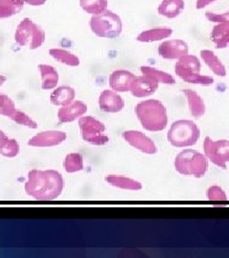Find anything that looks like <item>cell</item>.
I'll use <instances>...</instances> for the list:
<instances>
[{
	"label": "cell",
	"mask_w": 229,
	"mask_h": 258,
	"mask_svg": "<svg viewBox=\"0 0 229 258\" xmlns=\"http://www.w3.org/2000/svg\"><path fill=\"white\" fill-rule=\"evenodd\" d=\"M184 6L183 0H164L158 8V13L166 19H175L181 15Z\"/></svg>",
	"instance_id": "ac0fdd59"
},
{
	"label": "cell",
	"mask_w": 229,
	"mask_h": 258,
	"mask_svg": "<svg viewBox=\"0 0 229 258\" xmlns=\"http://www.w3.org/2000/svg\"><path fill=\"white\" fill-rule=\"evenodd\" d=\"M62 175L55 170L33 169L28 174L26 194L36 200L49 201L57 198L63 190Z\"/></svg>",
	"instance_id": "6da1fadb"
},
{
	"label": "cell",
	"mask_w": 229,
	"mask_h": 258,
	"mask_svg": "<svg viewBox=\"0 0 229 258\" xmlns=\"http://www.w3.org/2000/svg\"><path fill=\"white\" fill-rule=\"evenodd\" d=\"M23 3L12 0H0V19H8L17 14L23 8Z\"/></svg>",
	"instance_id": "83f0119b"
},
{
	"label": "cell",
	"mask_w": 229,
	"mask_h": 258,
	"mask_svg": "<svg viewBox=\"0 0 229 258\" xmlns=\"http://www.w3.org/2000/svg\"><path fill=\"white\" fill-rule=\"evenodd\" d=\"M217 0H197V4H196V8L198 10H202L205 8L206 6L210 5L211 3L215 2Z\"/></svg>",
	"instance_id": "836d02e7"
},
{
	"label": "cell",
	"mask_w": 229,
	"mask_h": 258,
	"mask_svg": "<svg viewBox=\"0 0 229 258\" xmlns=\"http://www.w3.org/2000/svg\"><path fill=\"white\" fill-rule=\"evenodd\" d=\"M159 55L165 59H180L188 54V45L182 39H170L159 46Z\"/></svg>",
	"instance_id": "4fadbf2b"
},
{
	"label": "cell",
	"mask_w": 229,
	"mask_h": 258,
	"mask_svg": "<svg viewBox=\"0 0 229 258\" xmlns=\"http://www.w3.org/2000/svg\"><path fill=\"white\" fill-rule=\"evenodd\" d=\"M172 33L171 28H153L140 33L137 37V40L140 42H154L170 37Z\"/></svg>",
	"instance_id": "44dd1931"
},
{
	"label": "cell",
	"mask_w": 229,
	"mask_h": 258,
	"mask_svg": "<svg viewBox=\"0 0 229 258\" xmlns=\"http://www.w3.org/2000/svg\"><path fill=\"white\" fill-rule=\"evenodd\" d=\"M99 105L103 112L118 113L123 109L124 101L115 91L104 90L99 98Z\"/></svg>",
	"instance_id": "e0dca14e"
},
{
	"label": "cell",
	"mask_w": 229,
	"mask_h": 258,
	"mask_svg": "<svg viewBox=\"0 0 229 258\" xmlns=\"http://www.w3.org/2000/svg\"><path fill=\"white\" fill-rule=\"evenodd\" d=\"M174 166L182 175L201 178L207 172L208 161L202 153L193 149H185L176 157Z\"/></svg>",
	"instance_id": "3957f363"
},
{
	"label": "cell",
	"mask_w": 229,
	"mask_h": 258,
	"mask_svg": "<svg viewBox=\"0 0 229 258\" xmlns=\"http://www.w3.org/2000/svg\"><path fill=\"white\" fill-rule=\"evenodd\" d=\"M19 143L16 140L9 138V137L5 141V143L0 148V154H2L3 156L8 157V158L17 156L19 154Z\"/></svg>",
	"instance_id": "4dcf8cb0"
},
{
	"label": "cell",
	"mask_w": 229,
	"mask_h": 258,
	"mask_svg": "<svg viewBox=\"0 0 229 258\" xmlns=\"http://www.w3.org/2000/svg\"><path fill=\"white\" fill-rule=\"evenodd\" d=\"M82 137L85 142L94 146H103L109 138L105 134V125L90 116H83L79 120Z\"/></svg>",
	"instance_id": "ba28073f"
},
{
	"label": "cell",
	"mask_w": 229,
	"mask_h": 258,
	"mask_svg": "<svg viewBox=\"0 0 229 258\" xmlns=\"http://www.w3.org/2000/svg\"><path fill=\"white\" fill-rule=\"evenodd\" d=\"M200 137V129L191 120H180L172 123L167 139L175 148L194 146Z\"/></svg>",
	"instance_id": "5b68a950"
},
{
	"label": "cell",
	"mask_w": 229,
	"mask_h": 258,
	"mask_svg": "<svg viewBox=\"0 0 229 258\" xmlns=\"http://www.w3.org/2000/svg\"><path fill=\"white\" fill-rule=\"evenodd\" d=\"M205 18L211 22L218 23L212 29L211 38L218 49L229 45V12L224 14H216L207 12Z\"/></svg>",
	"instance_id": "9c48e42d"
},
{
	"label": "cell",
	"mask_w": 229,
	"mask_h": 258,
	"mask_svg": "<svg viewBox=\"0 0 229 258\" xmlns=\"http://www.w3.org/2000/svg\"><path fill=\"white\" fill-rule=\"evenodd\" d=\"M8 139V137L0 130V148L3 146V144L5 143V141Z\"/></svg>",
	"instance_id": "d590c367"
},
{
	"label": "cell",
	"mask_w": 229,
	"mask_h": 258,
	"mask_svg": "<svg viewBox=\"0 0 229 258\" xmlns=\"http://www.w3.org/2000/svg\"><path fill=\"white\" fill-rule=\"evenodd\" d=\"M24 3H27L31 6H41L45 3L47 0H23Z\"/></svg>",
	"instance_id": "e575fe53"
},
{
	"label": "cell",
	"mask_w": 229,
	"mask_h": 258,
	"mask_svg": "<svg viewBox=\"0 0 229 258\" xmlns=\"http://www.w3.org/2000/svg\"><path fill=\"white\" fill-rule=\"evenodd\" d=\"M207 197L210 201L214 202H222V201H226L227 197L226 194L222 190V188L219 185H212L208 188L207 191Z\"/></svg>",
	"instance_id": "d6a6232c"
},
{
	"label": "cell",
	"mask_w": 229,
	"mask_h": 258,
	"mask_svg": "<svg viewBox=\"0 0 229 258\" xmlns=\"http://www.w3.org/2000/svg\"><path fill=\"white\" fill-rule=\"evenodd\" d=\"M106 182L113 186L127 190H140L142 185L134 179H130L124 176L109 175L106 177Z\"/></svg>",
	"instance_id": "cb8c5ba5"
},
{
	"label": "cell",
	"mask_w": 229,
	"mask_h": 258,
	"mask_svg": "<svg viewBox=\"0 0 229 258\" xmlns=\"http://www.w3.org/2000/svg\"><path fill=\"white\" fill-rule=\"evenodd\" d=\"M91 31L98 37L116 38L122 32V21L119 16L111 11H104L90 19Z\"/></svg>",
	"instance_id": "8992f818"
},
{
	"label": "cell",
	"mask_w": 229,
	"mask_h": 258,
	"mask_svg": "<svg viewBox=\"0 0 229 258\" xmlns=\"http://www.w3.org/2000/svg\"><path fill=\"white\" fill-rule=\"evenodd\" d=\"M5 82H6V78H5L4 76H1V75H0V87L4 84Z\"/></svg>",
	"instance_id": "8d00e7d4"
},
{
	"label": "cell",
	"mask_w": 229,
	"mask_h": 258,
	"mask_svg": "<svg viewBox=\"0 0 229 258\" xmlns=\"http://www.w3.org/2000/svg\"><path fill=\"white\" fill-rule=\"evenodd\" d=\"M135 112L145 130L158 132L164 130L167 125V111L165 105L158 100H147L137 103Z\"/></svg>",
	"instance_id": "7a4b0ae2"
},
{
	"label": "cell",
	"mask_w": 229,
	"mask_h": 258,
	"mask_svg": "<svg viewBox=\"0 0 229 258\" xmlns=\"http://www.w3.org/2000/svg\"><path fill=\"white\" fill-rule=\"evenodd\" d=\"M38 69L41 74L42 89L51 90L54 89L58 83V74L55 68L51 65H38Z\"/></svg>",
	"instance_id": "7402d4cb"
},
{
	"label": "cell",
	"mask_w": 229,
	"mask_h": 258,
	"mask_svg": "<svg viewBox=\"0 0 229 258\" xmlns=\"http://www.w3.org/2000/svg\"><path fill=\"white\" fill-rule=\"evenodd\" d=\"M80 5L82 9L93 16L100 15L106 11L108 7L107 0H80Z\"/></svg>",
	"instance_id": "4316f807"
},
{
	"label": "cell",
	"mask_w": 229,
	"mask_h": 258,
	"mask_svg": "<svg viewBox=\"0 0 229 258\" xmlns=\"http://www.w3.org/2000/svg\"><path fill=\"white\" fill-rule=\"evenodd\" d=\"M123 138L131 147L145 154H155L157 152L155 143L142 132L136 130H128L123 133Z\"/></svg>",
	"instance_id": "8fae6325"
},
{
	"label": "cell",
	"mask_w": 229,
	"mask_h": 258,
	"mask_svg": "<svg viewBox=\"0 0 229 258\" xmlns=\"http://www.w3.org/2000/svg\"><path fill=\"white\" fill-rule=\"evenodd\" d=\"M75 92L70 86H60L51 94L50 100L54 105L65 106L73 102Z\"/></svg>",
	"instance_id": "ffe728a7"
},
{
	"label": "cell",
	"mask_w": 229,
	"mask_h": 258,
	"mask_svg": "<svg viewBox=\"0 0 229 258\" xmlns=\"http://www.w3.org/2000/svg\"><path fill=\"white\" fill-rule=\"evenodd\" d=\"M135 79L136 76L130 71L119 69L111 74L109 84L115 92H128Z\"/></svg>",
	"instance_id": "9a60e30c"
},
{
	"label": "cell",
	"mask_w": 229,
	"mask_h": 258,
	"mask_svg": "<svg viewBox=\"0 0 229 258\" xmlns=\"http://www.w3.org/2000/svg\"><path fill=\"white\" fill-rule=\"evenodd\" d=\"M87 112V105L81 101H73L68 105L62 106L57 113L60 123L72 122L78 118H82Z\"/></svg>",
	"instance_id": "5bb4252c"
},
{
	"label": "cell",
	"mask_w": 229,
	"mask_h": 258,
	"mask_svg": "<svg viewBox=\"0 0 229 258\" xmlns=\"http://www.w3.org/2000/svg\"><path fill=\"white\" fill-rule=\"evenodd\" d=\"M12 1H15V2H19V3H23V4H24V1H23V0H12Z\"/></svg>",
	"instance_id": "74e56055"
},
{
	"label": "cell",
	"mask_w": 229,
	"mask_h": 258,
	"mask_svg": "<svg viewBox=\"0 0 229 258\" xmlns=\"http://www.w3.org/2000/svg\"><path fill=\"white\" fill-rule=\"evenodd\" d=\"M175 72L180 79L186 83L204 86H208L214 83L211 77L201 75V62L196 55L187 54L182 56L175 65Z\"/></svg>",
	"instance_id": "277c9868"
},
{
	"label": "cell",
	"mask_w": 229,
	"mask_h": 258,
	"mask_svg": "<svg viewBox=\"0 0 229 258\" xmlns=\"http://www.w3.org/2000/svg\"><path fill=\"white\" fill-rule=\"evenodd\" d=\"M45 38V32L30 19H23L15 34L16 42L20 46H28L31 50L42 46Z\"/></svg>",
	"instance_id": "52a82bcc"
},
{
	"label": "cell",
	"mask_w": 229,
	"mask_h": 258,
	"mask_svg": "<svg viewBox=\"0 0 229 258\" xmlns=\"http://www.w3.org/2000/svg\"><path fill=\"white\" fill-rule=\"evenodd\" d=\"M201 57L214 74L219 77H224L226 75L224 65L221 63L220 58L214 54V52L210 50H202L201 51Z\"/></svg>",
	"instance_id": "603a6c76"
},
{
	"label": "cell",
	"mask_w": 229,
	"mask_h": 258,
	"mask_svg": "<svg viewBox=\"0 0 229 258\" xmlns=\"http://www.w3.org/2000/svg\"><path fill=\"white\" fill-rule=\"evenodd\" d=\"M183 92L186 96L191 115L195 119L202 118L205 113V104L202 97L191 89H184Z\"/></svg>",
	"instance_id": "d6986e66"
},
{
	"label": "cell",
	"mask_w": 229,
	"mask_h": 258,
	"mask_svg": "<svg viewBox=\"0 0 229 258\" xmlns=\"http://www.w3.org/2000/svg\"><path fill=\"white\" fill-rule=\"evenodd\" d=\"M10 118L14 120L15 122L20 124V125H24V126L29 127V128H37V122L33 120V119H31L27 114H25L22 111L16 109V111L12 114V116Z\"/></svg>",
	"instance_id": "f546056e"
},
{
	"label": "cell",
	"mask_w": 229,
	"mask_h": 258,
	"mask_svg": "<svg viewBox=\"0 0 229 258\" xmlns=\"http://www.w3.org/2000/svg\"><path fill=\"white\" fill-rule=\"evenodd\" d=\"M49 54L56 61L71 67L79 66L81 63L80 58L77 55H73L69 51H66L64 49H50Z\"/></svg>",
	"instance_id": "d4e9b609"
},
{
	"label": "cell",
	"mask_w": 229,
	"mask_h": 258,
	"mask_svg": "<svg viewBox=\"0 0 229 258\" xmlns=\"http://www.w3.org/2000/svg\"><path fill=\"white\" fill-rule=\"evenodd\" d=\"M64 169L68 173H74L83 170L84 167L83 158L80 153H70L64 160Z\"/></svg>",
	"instance_id": "f1b7e54d"
},
{
	"label": "cell",
	"mask_w": 229,
	"mask_h": 258,
	"mask_svg": "<svg viewBox=\"0 0 229 258\" xmlns=\"http://www.w3.org/2000/svg\"><path fill=\"white\" fill-rule=\"evenodd\" d=\"M159 83L146 76L136 78L131 85L130 92L136 98H145L156 92Z\"/></svg>",
	"instance_id": "2e32d148"
},
{
	"label": "cell",
	"mask_w": 229,
	"mask_h": 258,
	"mask_svg": "<svg viewBox=\"0 0 229 258\" xmlns=\"http://www.w3.org/2000/svg\"><path fill=\"white\" fill-rule=\"evenodd\" d=\"M203 150L206 158L220 168H226L229 162V141H212L209 137L204 139Z\"/></svg>",
	"instance_id": "30bf717a"
},
{
	"label": "cell",
	"mask_w": 229,
	"mask_h": 258,
	"mask_svg": "<svg viewBox=\"0 0 229 258\" xmlns=\"http://www.w3.org/2000/svg\"><path fill=\"white\" fill-rule=\"evenodd\" d=\"M16 111V105L13 100L7 95L0 93V115L11 117Z\"/></svg>",
	"instance_id": "1f68e13d"
},
{
	"label": "cell",
	"mask_w": 229,
	"mask_h": 258,
	"mask_svg": "<svg viewBox=\"0 0 229 258\" xmlns=\"http://www.w3.org/2000/svg\"><path fill=\"white\" fill-rule=\"evenodd\" d=\"M67 139V135L62 131L50 130L40 132L29 141V146L34 148H51L62 144Z\"/></svg>",
	"instance_id": "7c38bea8"
},
{
	"label": "cell",
	"mask_w": 229,
	"mask_h": 258,
	"mask_svg": "<svg viewBox=\"0 0 229 258\" xmlns=\"http://www.w3.org/2000/svg\"><path fill=\"white\" fill-rule=\"evenodd\" d=\"M140 71L143 76H146L148 78L154 80L158 83H165L168 85H173L175 83V79L171 75L158 70L156 68L149 66H141Z\"/></svg>",
	"instance_id": "484cf974"
}]
</instances>
